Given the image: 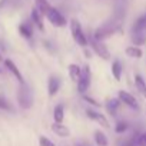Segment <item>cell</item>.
<instances>
[{
    "label": "cell",
    "instance_id": "obj_3",
    "mask_svg": "<svg viewBox=\"0 0 146 146\" xmlns=\"http://www.w3.org/2000/svg\"><path fill=\"white\" fill-rule=\"evenodd\" d=\"M17 103L25 110H27L33 106V93L27 83L20 85V88L17 89Z\"/></svg>",
    "mask_w": 146,
    "mask_h": 146
},
{
    "label": "cell",
    "instance_id": "obj_30",
    "mask_svg": "<svg viewBox=\"0 0 146 146\" xmlns=\"http://www.w3.org/2000/svg\"><path fill=\"white\" fill-rule=\"evenodd\" d=\"M122 143H123V146H136V143H135V140H133L132 137H129V139H125Z\"/></svg>",
    "mask_w": 146,
    "mask_h": 146
},
{
    "label": "cell",
    "instance_id": "obj_29",
    "mask_svg": "<svg viewBox=\"0 0 146 146\" xmlns=\"http://www.w3.org/2000/svg\"><path fill=\"white\" fill-rule=\"evenodd\" d=\"M73 146H93V143L88 139H75L73 140Z\"/></svg>",
    "mask_w": 146,
    "mask_h": 146
},
{
    "label": "cell",
    "instance_id": "obj_11",
    "mask_svg": "<svg viewBox=\"0 0 146 146\" xmlns=\"http://www.w3.org/2000/svg\"><path fill=\"white\" fill-rule=\"evenodd\" d=\"M3 63H5V67L12 73V75L17 79V82L20 83V85H25L26 82H25V79H23V75H22V72H20V69L16 66V63L13 62V60H10V59H5L3 60Z\"/></svg>",
    "mask_w": 146,
    "mask_h": 146
},
{
    "label": "cell",
    "instance_id": "obj_22",
    "mask_svg": "<svg viewBox=\"0 0 146 146\" xmlns=\"http://www.w3.org/2000/svg\"><path fill=\"white\" fill-rule=\"evenodd\" d=\"M129 127H130V125H129L127 120L119 119V120L116 122V125H115V132H116L117 135H123V133H126V132L129 130Z\"/></svg>",
    "mask_w": 146,
    "mask_h": 146
},
{
    "label": "cell",
    "instance_id": "obj_9",
    "mask_svg": "<svg viewBox=\"0 0 146 146\" xmlns=\"http://www.w3.org/2000/svg\"><path fill=\"white\" fill-rule=\"evenodd\" d=\"M62 88V80L56 75H50L47 79V95L49 98H54Z\"/></svg>",
    "mask_w": 146,
    "mask_h": 146
},
{
    "label": "cell",
    "instance_id": "obj_17",
    "mask_svg": "<svg viewBox=\"0 0 146 146\" xmlns=\"http://www.w3.org/2000/svg\"><path fill=\"white\" fill-rule=\"evenodd\" d=\"M30 19H32V23L40 30V32H44V25H43V16L40 15V12L35 7L32 9V13H30Z\"/></svg>",
    "mask_w": 146,
    "mask_h": 146
},
{
    "label": "cell",
    "instance_id": "obj_13",
    "mask_svg": "<svg viewBox=\"0 0 146 146\" xmlns=\"http://www.w3.org/2000/svg\"><path fill=\"white\" fill-rule=\"evenodd\" d=\"M67 73H69V78L73 83H78L79 79L82 78V67L78 63H70L67 66Z\"/></svg>",
    "mask_w": 146,
    "mask_h": 146
},
{
    "label": "cell",
    "instance_id": "obj_26",
    "mask_svg": "<svg viewBox=\"0 0 146 146\" xmlns=\"http://www.w3.org/2000/svg\"><path fill=\"white\" fill-rule=\"evenodd\" d=\"M0 110H5V112H13V106L12 103L7 100V98L5 95L0 93Z\"/></svg>",
    "mask_w": 146,
    "mask_h": 146
},
{
    "label": "cell",
    "instance_id": "obj_6",
    "mask_svg": "<svg viewBox=\"0 0 146 146\" xmlns=\"http://www.w3.org/2000/svg\"><path fill=\"white\" fill-rule=\"evenodd\" d=\"M116 98L122 102V105H125V106H127V108H130V109H133V110H136V112L140 109L137 99H136V98H135L130 92H127V90H123V89L117 90Z\"/></svg>",
    "mask_w": 146,
    "mask_h": 146
},
{
    "label": "cell",
    "instance_id": "obj_4",
    "mask_svg": "<svg viewBox=\"0 0 146 146\" xmlns=\"http://www.w3.org/2000/svg\"><path fill=\"white\" fill-rule=\"evenodd\" d=\"M88 40H89L90 50H92L96 56H99V57H100L102 60H105V62L110 60L112 54H110V50L108 49V46L105 44V42H98L96 39H93V36H89Z\"/></svg>",
    "mask_w": 146,
    "mask_h": 146
},
{
    "label": "cell",
    "instance_id": "obj_35",
    "mask_svg": "<svg viewBox=\"0 0 146 146\" xmlns=\"http://www.w3.org/2000/svg\"><path fill=\"white\" fill-rule=\"evenodd\" d=\"M120 146H123V143H120Z\"/></svg>",
    "mask_w": 146,
    "mask_h": 146
},
{
    "label": "cell",
    "instance_id": "obj_2",
    "mask_svg": "<svg viewBox=\"0 0 146 146\" xmlns=\"http://www.w3.org/2000/svg\"><path fill=\"white\" fill-rule=\"evenodd\" d=\"M117 32H122L120 25L110 22V23H106V25L99 26V27L93 32L92 36H93V39H96L98 42H105L106 39L112 37V36H113L115 33H117Z\"/></svg>",
    "mask_w": 146,
    "mask_h": 146
},
{
    "label": "cell",
    "instance_id": "obj_33",
    "mask_svg": "<svg viewBox=\"0 0 146 146\" xmlns=\"http://www.w3.org/2000/svg\"><path fill=\"white\" fill-rule=\"evenodd\" d=\"M0 62H3V56H2V53H0Z\"/></svg>",
    "mask_w": 146,
    "mask_h": 146
},
{
    "label": "cell",
    "instance_id": "obj_8",
    "mask_svg": "<svg viewBox=\"0 0 146 146\" xmlns=\"http://www.w3.org/2000/svg\"><path fill=\"white\" fill-rule=\"evenodd\" d=\"M46 17H47V20L50 22V25H53L54 27H64V26L67 25L66 17H64L56 7H50V10L47 12Z\"/></svg>",
    "mask_w": 146,
    "mask_h": 146
},
{
    "label": "cell",
    "instance_id": "obj_1",
    "mask_svg": "<svg viewBox=\"0 0 146 146\" xmlns=\"http://www.w3.org/2000/svg\"><path fill=\"white\" fill-rule=\"evenodd\" d=\"M69 26H70V33H72V37H73V40H75V43L78 46L86 49L89 46V40H88L86 33L83 32V27H82L80 22L78 19H72Z\"/></svg>",
    "mask_w": 146,
    "mask_h": 146
},
{
    "label": "cell",
    "instance_id": "obj_21",
    "mask_svg": "<svg viewBox=\"0 0 146 146\" xmlns=\"http://www.w3.org/2000/svg\"><path fill=\"white\" fill-rule=\"evenodd\" d=\"M146 32V15L136 19L132 26V33H145Z\"/></svg>",
    "mask_w": 146,
    "mask_h": 146
},
{
    "label": "cell",
    "instance_id": "obj_18",
    "mask_svg": "<svg viewBox=\"0 0 146 146\" xmlns=\"http://www.w3.org/2000/svg\"><path fill=\"white\" fill-rule=\"evenodd\" d=\"M64 105L63 103H59V105H56L54 106V109H53V113H52V116H53V122L54 123H63V120H64Z\"/></svg>",
    "mask_w": 146,
    "mask_h": 146
},
{
    "label": "cell",
    "instance_id": "obj_7",
    "mask_svg": "<svg viewBox=\"0 0 146 146\" xmlns=\"http://www.w3.org/2000/svg\"><path fill=\"white\" fill-rule=\"evenodd\" d=\"M85 115H86L88 119L96 122V123L100 125L103 129H110V123H109L108 117H106L102 112H99V110H96V109H93V108H88V109L85 110Z\"/></svg>",
    "mask_w": 146,
    "mask_h": 146
},
{
    "label": "cell",
    "instance_id": "obj_34",
    "mask_svg": "<svg viewBox=\"0 0 146 146\" xmlns=\"http://www.w3.org/2000/svg\"><path fill=\"white\" fill-rule=\"evenodd\" d=\"M2 72H3V69H2V67H0V73H2Z\"/></svg>",
    "mask_w": 146,
    "mask_h": 146
},
{
    "label": "cell",
    "instance_id": "obj_27",
    "mask_svg": "<svg viewBox=\"0 0 146 146\" xmlns=\"http://www.w3.org/2000/svg\"><path fill=\"white\" fill-rule=\"evenodd\" d=\"M136 146H146V130H142L136 137H135Z\"/></svg>",
    "mask_w": 146,
    "mask_h": 146
},
{
    "label": "cell",
    "instance_id": "obj_31",
    "mask_svg": "<svg viewBox=\"0 0 146 146\" xmlns=\"http://www.w3.org/2000/svg\"><path fill=\"white\" fill-rule=\"evenodd\" d=\"M43 44H44V47H46L47 50H50V52H54V49L52 47V43H50V42H47V40H46V42H43Z\"/></svg>",
    "mask_w": 146,
    "mask_h": 146
},
{
    "label": "cell",
    "instance_id": "obj_20",
    "mask_svg": "<svg viewBox=\"0 0 146 146\" xmlns=\"http://www.w3.org/2000/svg\"><path fill=\"white\" fill-rule=\"evenodd\" d=\"M125 54L127 57H130V59H142L143 57V50H142V47L130 44V46H127L125 49Z\"/></svg>",
    "mask_w": 146,
    "mask_h": 146
},
{
    "label": "cell",
    "instance_id": "obj_12",
    "mask_svg": "<svg viewBox=\"0 0 146 146\" xmlns=\"http://www.w3.org/2000/svg\"><path fill=\"white\" fill-rule=\"evenodd\" d=\"M50 130L56 135V136H59V137H62V139H64V137H69L70 135H72V132H70V129L66 126V125H63V123H52L50 125Z\"/></svg>",
    "mask_w": 146,
    "mask_h": 146
},
{
    "label": "cell",
    "instance_id": "obj_28",
    "mask_svg": "<svg viewBox=\"0 0 146 146\" xmlns=\"http://www.w3.org/2000/svg\"><path fill=\"white\" fill-rule=\"evenodd\" d=\"M39 146H57L54 142H52L47 136L44 135H40L39 136Z\"/></svg>",
    "mask_w": 146,
    "mask_h": 146
},
{
    "label": "cell",
    "instance_id": "obj_10",
    "mask_svg": "<svg viewBox=\"0 0 146 146\" xmlns=\"http://www.w3.org/2000/svg\"><path fill=\"white\" fill-rule=\"evenodd\" d=\"M122 106L123 105H122V102L117 98H109L105 102V109H106L108 115L112 116V117H116L117 116V113H119V110H120Z\"/></svg>",
    "mask_w": 146,
    "mask_h": 146
},
{
    "label": "cell",
    "instance_id": "obj_24",
    "mask_svg": "<svg viewBox=\"0 0 146 146\" xmlns=\"http://www.w3.org/2000/svg\"><path fill=\"white\" fill-rule=\"evenodd\" d=\"M132 43H133V46H137V47L146 44V35L145 33H133L132 35Z\"/></svg>",
    "mask_w": 146,
    "mask_h": 146
},
{
    "label": "cell",
    "instance_id": "obj_5",
    "mask_svg": "<svg viewBox=\"0 0 146 146\" xmlns=\"http://www.w3.org/2000/svg\"><path fill=\"white\" fill-rule=\"evenodd\" d=\"M90 83H92V70H90V66L89 64H85L82 67V78L79 79V82L76 83V90L78 93L82 96V95H86V92L89 90L90 88Z\"/></svg>",
    "mask_w": 146,
    "mask_h": 146
},
{
    "label": "cell",
    "instance_id": "obj_32",
    "mask_svg": "<svg viewBox=\"0 0 146 146\" xmlns=\"http://www.w3.org/2000/svg\"><path fill=\"white\" fill-rule=\"evenodd\" d=\"M83 50H85V54H86V57H89V59H90V57H92V53H93V52H92V50H89L88 47H86V49H83Z\"/></svg>",
    "mask_w": 146,
    "mask_h": 146
},
{
    "label": "cell",
    "instance_id": "obj_14",
    "mask_svg": "<svg viewBox=\"0 0 146 146\" xmlns=\"http://www.w3.org/2000/svg\"><path fill=\"white\" fill-rule=\"evenodd\" d=\"M133 82H135L136 90L146 99V80L143 79V76L140 75V73H135L133 75Z\"/></svg>",
    "mask_w": 146,
    "mask_h": 146
},
{
    "label": "cell",
    "instance_id": "obj_15",
    "mask_svg": "<svg viewBox=\"0 0 146 146\" xmlns=\"http://www.w3.org/2000/svg\"><path fill=\"white\" fill-rule=\"evenodd\" d=\"M110 72H112V76L116 82H120L122 79V75H123V64L120 60H113L112 62V66H110Z\"/></svg>",
    "mask_w": 146,
    "mask_h": 146
},
{
    "label": "cell",
    "instance_id": "obj_25",
    "mask_svg": "<svg viewBox=\"0 0 146 146\" xmlns=\"http://www.w3.org/2000/svg\"><path fill=\"white\" fill-rule=\"evenodd\" d=\"M82 100H83V102H86V103L89 105V108H93V109H99V108H102L100 102H98L95 98L89 96L88 93H86V95H82Z\"/></svg>",
    "mask_w": 146,
    "mask_h": 146
},
{
    "label": "cell",
    "instance_id": "obj_23",
    "mask_svg": "<svg viewBox=\"0 0 146 146\" xmlns=\"http://www.w3.org/2000/svg\"><path fill=\"white\" fill-rule=\"evenodd\" d=\"M36 9L40 12V15L42 16H46L47 15V12L50 10V5H49V2H47V0H36Z\"/></svg>",
    "mask_w": 146,
    "mask_h": 146
},
{
    "label": "cell",
    "instance_id": "obj_16",
    "mask_svg": "<svg viewBox=\"0 0 146 146\" xmlns=\"http://www.w3.org/2000/svg\"><path fill=\"white\" fill-rule=\"evenodd\" d=\"M93 142H95L96 146H109V137L100 129L95 130V133H93Z\"/></svg>",
    "mask_w": 146,
    "mask_h": 146
},
{
    "label": "cell",
    "instance_id": "obj_19",
    "mask_svg": "<svg viewBox=\"0 0 146 146\" xmlns=\"http://www.w3.org/2000/svg\"><path fill=\"white\" fill-rule=\"evenodd\" d=\"M19 33L20 36H23L25 39H32L33 37V23L29 22H23L19 26Z\"/></svg>",
    "mask_w": 146,
    "mask_h": 146
}]
</instances>
